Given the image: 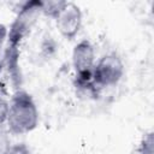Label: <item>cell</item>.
<instances>
[{
	"label": "cell",
	"instance_id": "cell-6",
	"mask_svg": "<svg viewBox=\"0 0 154 154\" xmlns=\"http://www.w3.org/2000/svg\"><path fill=\"white\" fill-rule=\"evenodd\" d=\"M73 85L77 90V94L85 97H95L101 90L94 81L93 70L76 73L73 78Z\"/></svg>",
	"mask_w": 154,
	"mask_h": 154
},
{
	"label": "cell",
	"instance_id": "cell-10",
	"mask_svg": "<svg viewBox=\"0 0 154 154\" xmlns=\"http://www.w3.org/2000/svg\"><path fill=\"white\" fill-rule=\"evenodd\" d=\"M10 111V101L0 94V126L6 124Z\"/></svg>",
	"mask_w": 154,
	"mask_h": 154
},
{
	"label": "cell",
	"instance_id": "cell-7",
	"mask_svg": "<svg viewBox=\"0 0 154 154\" xmlns=\"http://www.w3.org/2000/svg\"><path fill=\"white\" fill-rule=\"evenodd\" d=\"M67 1L63 0H47L42 1L41 4V13L46 17H49L55 20V18L59 16V13L63 11Z\"/></svg>",
	"mask_w": 154,
	"mask_h": 154
},
{
	"label": "cell",
	"instance_id": "cell-8",
	"mask_svg": "<svg viewBox=\"0 0 154 154\" xmlns=\"http://www.w3.org/2000/svg\"><path fill=\"white\" fill-rule=\"evenodd\" d=\"M136 153L137 154H154V141H153L152 131H148L142 136Z\"/></svg>",
	"mask_w": 154,
	"mask_h": 154
},
{
	"label": "cell",
	"instance_id": "cell-3",
	"mask_svg": "<svg viewBox=\"0 0 154 154\" xmlns=\"http://www.w3.org/2000/svg\"><path fill=\"white\" fill-rule=\"evenodd\" d=\"M124 75V64L116 53L102 55L93 67V77L100 89L113 87L119 83Z\"/></svg>",
	"mask_w": 154,
	"mask_h": 154
},
{
	"label": "cell",
	"instance_id": "cell-1",
	"mask_svg": "<svg viewBox=\"0 0 154 154\" xmlns=\"http://www.w3.org/2000/svg\"><path fill=\"white\" fill-rule=\"evenodd\" d=\"M38 108L32 95L24 90H17L10 100V111L6 120L7 130L13 135H25L38 125Z\"/></svg>",
	"mask_w": 154,
	"mask_h": 154
},
{
	"label": "cell",
	"instance_id": "cell-5",
	"mask_svg": "<svg viewBox=\"0 0 154 154\" xmlns=\"http://www.w3.org/2000/svg\"><path fill=\"white\" fill-rule=\"evenodd\" d=\"M71 60L76 73L93 70L95 65V48L93 43L87 38L77 42L72 49Z\"/></svg>",
	"mask_w": 154,
	"mask_h": 154
},
{
	"label": "cell",
	"instance_id": "cell-12",
	"mask_svg": "<svg viewBox=\"0 0 154 154\" xmlns=\"http://www.w3.org/2000/svg\"><path fill=\"white\" fill-rule=\"evenodd\" d=\"M7 36H8V28L5 24L0 23V48L7 41Z\"/></svg>",
	"mask_w": 154,
	"mask_h": 154
},
{
	"label": "cell",
	"instance_id": "cell-9",
	"mask_svg": "<svg viewBox=\"0 0 154 154\" xmlns=\"http://www.w3.org/2000/svg\"><path fill=\"white\" fill-rule=\"evenodd\" d=\"M12 146L8 130L0 128V154H10Z\"/></svg>",
	"mask_w": 154,
	"mask_h": 154
},
{
	"label": "cell",
	"instance_id": "cell-4",
	"mask_svg": "<svg viewBox=\"0 0 154 154\" xmlns=\"http://www.w3.org/2000/svg\"><path fill=\"white\" fill-rule=\"evenodd\" d=\"M55 22L60 35L66 40H73L83 24V13L81 7L67 1L63 11L55 18Z\"/></svg>",
	"mask_w": 154,
	"mask_h": 154
},
{
	"label": "cell",
	"instance_id": "cell-2",
	"mask_svg": "<svg viewBox=\"0 0 154 154\" xmlns=\"http://www.w3.org/2000/svg\"><path fill=\"white\" fill-rule=\"evenodd\" d=\"M41 4L40 0H31L24 2V5L17 12L12 24L8 28V36L7 42L8 47L17 48L23 40L31 32L35 24L38 20L41 13Z\"/></svg>",
	"mask_w": 154,
	"mask_h": 154
},
{
	"label": "cell",
	"instance_id": "cell-11",
	"mask_svg": "<svg viewBox=\"0 0 154 154\" xmlns=\"http://www.w3.org/2000/svg\"><path fill=\"white\" fill-rule=\"evenodd\" d=\"M10 154H32L31 149L25 143H16L12 146Z\"/></svg>",
	"mask_w": 154,
	"mask_h": 154
},
{
	"label": "cell",
	"instance_id": "cell-13",
	"mask_svg": "<svg viewBox=\"0 0 154 154\" xmlns=\"http://www.w3.org/2000/svg\"><path fill=\"white\" fill-rule=\"evenodd\" d=\"M135 154H137V153H135Z\"/></svg>",
	"mask_w": 154,
	"mask_h": 154
}]
</instances>
